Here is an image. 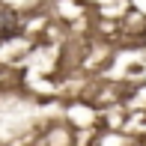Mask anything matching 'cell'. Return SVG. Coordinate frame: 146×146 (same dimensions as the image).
Masks as SVG:
<instances>
[{
  "label": "cell",
  "instance_id": "1",
  "mask_svg": "<svg viewBox=\"0 0 146 146\" xmlns=\"http://www.w3.org/2000/svg\"><path fill=\"white\" fill-rule=\"evenodd\" d=\"M18 33H21V24L15 21V15H12V12H3V15H0V42H9Z\"/></svg>",
  "mask_w": 146,
  "mask_h": 146
}]
</instances>
